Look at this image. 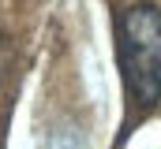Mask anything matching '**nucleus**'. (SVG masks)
Instances as JSON below:
<instances>
[{"label": "nucleus", "instance_id": "nucleus-1", "mask_svg": "<svg viewBox=\"0 0 161 149\" xmlns=\"http://www.w3.org/2000/svg\"><path fill=\"white\" fill-rule=\"evenodd\" d=\"M116 60L127 97L139 108L161 101V8L131 4L116 15Z\"/></svg>", "mask_w": 161, "mask_h": 149}]
</instances>
